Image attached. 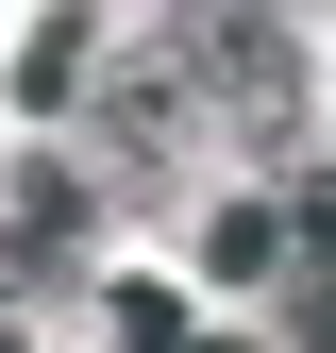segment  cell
<instances>
[{
	"mask_svg": "<svg viewBox=\"0 0 336 353\" xmlns=\"http://www.w3.org/2000/svg\"><path fill=\"white\" fill-rule=\"evenodd\" d=\"M185 51H202V101H235V118H269V135L303 118V51H286V17H202Z\"/></svg>",
	"mask_w": 336,
	"mask_h": 353,
	"instance_id": "1",
	"label": "cell"
},
{
	"mask_svg": "<svg viewBox=\"0 0 336 353\" xmlns=\"http://www.w3.org/2000/svg\"><path fill=\"white\" fill-rule=\"evenodd\" d=\"M185 118H202V84H185V51H135V84H118V152H185Z\"/></svg>",
	"mask_w": 336,
	"mask_h": 353,
	"instance_id": "2",
	"label": "cell"
},
{
	"mask_svg": "<svg viewBox=\"0 0 336 353\" xmlns=\"http://www.w3.org/2000/svg\"><path fill=\"white\" fill-rule=\"evenodd\" d=\"M202 270H219V286H269L286 270V219L269 202H219V219H202Z\"/></svg>",
	"mask_w": 336,
	"mask_h": 353,
	"instance_id": "3",
	"label": "cell"
},
{
	"mask_svg": "<svg viewBox=\"0 0 336 353\" xmlns=\"http://www.w3.org/2000/svg\"><path fill=\"white\" fill-rule=\"evenodd\" d=\"M84 51H101V17H34V34H17V101H67Z\"/></svg>",
	"mask_w": 336,
	"mask_h": 353,
	"instance_id": "4",
	"label": "cell"
},
{
	"mask_svg": "<svg viewBox=\"0 0 336 353\" xmlns=\"http://www.w3.org/2000/svg\"><path fill=\"white\" fill-rule=\"evenodd\" d=\"M286 236H303V252H336V168H319L303 202H286Z\"/></svg>",
	"mask_w": 336,
	"mask_h": 353,
	"instance_id": "5",
	"label": "cell"
},
{
	"mask_svg": "<svg viewBox=\"0 0 336 353\" xmlns=\"http://www.w3.org/2000/svg\"><path fill=\"white\" fill-rule=\"evenodd\" d=\"M303 353H336V286H303Z\"/></svg>",
	"mask_w": 336,
	"mask_h": 353,
	"instance_id": "6",
	"label": "cell"
},
{
	"mask_svg": "<svg viewBox=\"0 0 336 353\" xmlns=\"http://www.w3.org/2000/svg\"><path fill=\"white\" fill-rule=\"evenodd\" d=\"M185 353H235V336H185Z\"/></svg>",
	"mask_w": 336,
	"mask_h": 353,
	"instance_id": "7",
	"label": "cell"
},
{
	"mask_svg": "<svg viewBox=\"0 0 336 353\" xmlns=\"http://www.w3.org/2000/svg\"><path fill=\"white\" fill-rule=\"evenodd\" d=\"M0 353H17V336H0Z\"/></svg>",
	"mask_w": 336,
	"mask_h": 353,
	"instance_id": "8",
	"label": "cell"
}]
</instances>
